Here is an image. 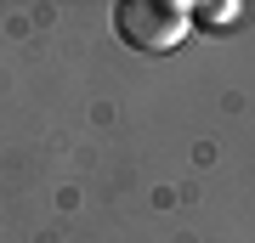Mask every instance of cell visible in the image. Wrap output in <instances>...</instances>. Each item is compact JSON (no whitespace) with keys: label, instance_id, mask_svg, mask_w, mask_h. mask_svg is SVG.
I'll return each mask as SVG.
<instances>
[{"label":"cell","instance_id":"obj_1","mask_svg":"<svg viewBox=\"0 0 255 243\" xmlns=\"http://www.w3.org/2000/svg\"><path fill=\"white\" fill-rule=\"evenodd\" d=\"M187 6L182 0H119L114 6V34L130 45V51H147V57H164L187 40Z\"/></svg>","mask_w":255,"mask_h":243},{"label":"cell","instance_id":"obj_2","mask_svg":"<svg viewBox=\"0 0 255 243\" xmlns=\"http://www.w3.org/2000/svg\"><path fill=\"white\" fill-rule=\"evenodd\" d=\"M238 0H227V6H187V17H193V28H210V34H221V28H233V17H238Z\"/></svg>","mask_w":255,"mask_h":243}]
</instances>
